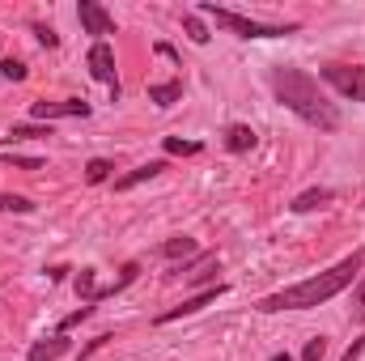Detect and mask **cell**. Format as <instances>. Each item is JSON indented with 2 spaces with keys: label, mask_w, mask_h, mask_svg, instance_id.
I'll use <instances>...</instances> for the list:
<instances>
[{
  "label": "cell",
  "mask_w": 365,
  "mask_h": 361,
  "mask_svg": "<svg viewBox=\"0 0 365 361\" xmlns=\"http://www.w3.org/2000/svg\"><path fill=\"white\" fill-rule=\"evenodd\" d=\"M365 268V251H353L349 260H340L336 268L319 272V276H310V280H297V285H289V289H280L272 298H264L259 302V310L264 315H272V310H310V306H323V302H331L336 293H344Z\"/></svg>",
  "instance_id": "obj_1"
},
{
  "label": "cell",
  "mask_w": 365,
  "mask_h": 361,
  "mask_svg": "<svg viewBox=\"0 0 365 361\" xmlns=\"http://www.w3.org/2000/svg\"><path fill=\"white\" fill-rule=\"evenodd\" d=\"M272 90H276V98H280L297 119H306L310 128H319V132H336V128H340L336 102H327V93L319 90V81H314L310 73L280 64V68H272Z\"/></svg>",
  "instance_id": "obj_2"
},
{
  "label": "cell",
  "mask_w": 365,
  "mask_h": 361,
  "mask_svg": "<svg viewBox=\"0 0 365 361\" xmlns=\"http://www.w3.org/2000/svg\"><path fill=\"white\" fill-rule=\"evenodd\" d=\"M200 13H208L221 30H230V34H238V39H284V34H293V30H297V26H272V21L242 17V13L221 9V4H200Z\"/></svg>",
  "instance_id": "obj_3"
},
{
  "label": "cell",
  "mask_w": 365,
  "mask_h": 361,
  "mask_svg": "<svg viewBox=\"0 0 365 361\" xmlns=\"http://www.w3.org/2000/svg\"><path fill=\"white\" fill-rule=\"evenodd\" d=\"M319 73L336 93H344L353 102H365V64H323Z\"/></svg>",
  "instance_id": "obj_4"
},
{
  "label": "cell",
  "mask_w": 365,
  "mask_h": 361,
  "mask_svg": "<svg viewBox=\"0 0 365 361\" xmlns=\"http://www.w3.org/2000/svg\"><path fill=\"white\" fill-rule=\"evenodd\" d=\"M77 115H81V119L90 115V102H86V98H60V102H47V98H43V102H30V119H34V123L77 119Z\"/></svg>",
  "instance_id": "obj_5"
},
{
  "label": "cell",
  "mask_w": 365,
  "mask_h": 361,
  "mask_svg": "<svg viewBox=\"0 0 365 361\" xmlns=\"http://www.w3.org/2000/svg\"><path fill=\"white\" fill-rule=\"evenodd\" d=\"M90 73L102 86H110V98H119V77H115V51H110V43H93L90 47Z\"/></svg>",
  "instance_id": "obj_6"
},
{
  "label": "cell",
  "mask_w": 365,
  "mask_h": 361,
  "mask_svg": "<svg viewBox=\"0 0 365 361\" xmlns=\"http://www.w3.org/2000/svg\"><path fill=\"white\" fill-rule=\"evenodd\" d=\"M77 21L86 26V34H98V43H102V34H115V17L102 4H93V0H81L77 4Z\"/></svg>",
  "instance_id": "obj_7"
},
{
  "label": "cell",
  "mask_w": 365,
  "mask_h": 361,
  "mask_svg": "<svg viewBox=\"0 0 365 361\" xmlns=\"http://www.w3.org/2000/svg\"><path fill=\"white\" fill-rule=\"evenodd\" d=\"M221 293H225V285L217 280V285H208L204 293H195V298H187L182 306H175V310H166V315H158V323H175V319H182V315H195V310H204L208 302H217Z\"/></svg>",
  "instance_id": "obj_8"
},
{
  "label": "cell",
  "mask_w": 365,
  "mask_h": 361,
  "mask_svg": "<svg viewBox=\"0 0 365 361\" xmlns=\"http://www.w3.org/2000/svg\"><path fill=\"white\" fill-rule=\"evenodd\" d=\"M166 171V162H145V166H136V171H128L123 179H115V191H132V187H140V183L158 179Z\"/></svg>",
  "instance_id": "obj_9"
},
{
  "label": "cell",
  "mask_w": 365,
  "mask_h": 361,
  "mask_svg": "<svg viewBox=\"0 0 365 361\" xmlns=\"http://www.w3.org/2000/svg\"><path fill=\"white\" fill-rule=\"evenodd\" d=\"M225 149H230V153L255 149V128H251V123H230V128H225Z\"/></svg>",
  "instance_id": "obj_10"
},
{
  "label": "cell",
  "mask_w": 365,
  "mask_h": 361,
  "mask_svg": "<svg viewBox=\"0 0 365 361\" xmlns=\"http://www.w3.org/2000/svg\"><path fill=\"white\" fill-rule=\"evenodd\" d=\"M331 200H336V191H331V187H310V191H302V195H297L289 208H293V213H310V208H319V204H331Z\"/></svg>",
  "instance_id": "obj_11"
},
{
  "label": "cell",
  "mask_w": 365,
  "mask_h": 361,
  "mask_svg": "<svg viewBox=\"0 0 365 361\" xmlns=\"http://www.w3.org/2000/svg\"><path fill=\"white\" fill-rule=\"evenodd\" d=\"M68 353V340L64 336H47V340H38L34 349H30V361H56Z\"/></svg>",
  "instance_id": "obj_12"
},
{
  "label": "cell",
  "mask_w": 365,
  "mask_h": 361,
  "mask_svg": "<svg viewBox=\"0 0 365 361\" xmlns=\"http://www.w3.org/2000/svg\"><path fill=\"white\" fill-rule=\"evenodd\" d=\"M158 251H162L166 260H191V255H200L195 238H187V234H182V238H166V243H162Z\"/></svg>",
  "instance_id": "obj_13"
},
{
  "label": "cell",
  "mask_w": 365,
  "mask_h": 361,
  "mask_svg": "<svg viewBox=\"0 0 365 361\" xmlns=\"http://www.w3.org/2000/svg\"><path fill=\"white\" fill-rule=\"evenodd\" d=\"M182 98V81H162V86H149V102L158 106H175Z\"/></svg>",
  "instance_id": "obj_14"
},
{
  "label": "cell",
  "mask_w": 365,
  "mask_h": 361,
  "mask_svg": "<svg viewBox=\"0 0 365 361\" xmlns=\"http://www.w3.org/2000/svg\"><path fill=\"white\" fill-rule=\"evenodd\" d=\"M43 136H51V123H30V128H9V136H4V145H17V141H43Z\"/></svg>",
  "instance_id": "obj_15"
},
{
  "label": "cell",
  "mask_w": 365,
  "mask_h": 361,
  "mask_svg": "<svg viewBox=\"0 0 365 361\" xmlns=\"http://www.w3.org/2000/svg\"><path fill=\"white\" fill-rule=\"evenodd\" d=\"M110 175H115V162H106V158H93L86 166V183H106Z\"/></svg>",
  "instance_id": "obj_16"
},
{
  "label": "cell",
  "mask_w": 365,
  "mask_h": 361,
  "mask_svg": "<svg viewBox=\"0 0 365 361\" xmlns=\"http://www.w3.org/2000/svg\"><path fill=\"white\" fill-rule=\"evenodd\" d=\"M162 149H166V153H175V158H195V153H200V145H195V141H179V136H166V141H162Z\"/></svg>",
  "instance_id": "obj_17"
},
{
  "label": "cell",
  "mask_w": 365,
  "mask_h": 361,
  "mask_svg": "<svg viewBox=\"0 0 365 361\" xmlns=\"http://www.w3.org/2000/svg\"><path fill=\"white\" fill-rule=\"evenodd\" d=\"M353 323H365V272L357 276V289H353V306H349Z\"/></svg>",
  "instance_id": "obj_18"
},
{
  "label": "cell",
  "mask_w": 365,
  "mask_h": 361,
  "mask_svg": "<svg viewBox=\"0 0 365 361\" xmlns=\"http://www.w3.org/2000/svg\"><path fill=\"white\" fill-rule=\"evenodd\" d=\"M182 30H187L195 43H208V30H204V21H200L195 13H182Z\"/></svg>",
  "instance_id": "obj_19"
},
{
  "label": "cell",
  "mask_w": 365,
  "mask_h": 361,
  "mask_svg": "<svg viewBox=\"0 0 365 361\" xmlns=\"http://www.w3.org/2000/svg\"><path fill=\"white\" fill-rule=\"evenodd\" d=\"M0 162L13 166V171H43V158H17V153H4Z\"/></svg>",
  "instance_id": "obj_20"
},
{
  "label": "cell",
  "mask_w": 365,
  "mask_h": 361,
  "mask_svg": "<svg viewBox=\"0 0 365 361\" xmlns=\"http://www.w3.org/2000/svg\"><path fill=\"white\" fill-rule=\"evenodd\" d=\"M323 353H327V340L323 336H310L306 349H302V361H323Z\"/></svg>",
  "instance_id": "obj_21"
},
{
  "label": "cell",
  "mask_w": 365,
  "mask_h": 361,
  "mask_svg": "<svg viewBox=\"0 0 365 361\" xmlns=\"http://www.w3.org/2000/svg\"><path fill=\"white\" fill-rule=\"evenodd\" d=\"M34 204L26 195H0V213H30Z\"/></svg>",
  "instance_id": "obj_22"
},
{
  "label": "cell",
  "mask_w": 365,
  "mask_h": 361,
  "mask_svg": "<svg viewBox=\"0 0 365 361\" xmlns=\"http://www.w3.org/2000/svg\"><path fill=\"white\" fill-rule=\"evenodd\" d=\"M77 293H81L86 302H93V268H81V272H77Z\"/></svg>",
  "instance_id": "obj_23"
},
{
  "label": "cell",
  "mask_w": 365,
  "mask_h": 361,
  "mask_svg": "<svg viewBox=\"0 0 365 361\" xmlns=\"http://www.w3.org/2000/svg\"><path fill=\"white\" fill-rule=\"evenodd\" d=\"M0 73H4V81H26V64L21 60H4Z\"/></svg>",
  "instance_id": "obj_24"
},
{
  "label": "cell",
  "mask_w": 365,
  "mask_h": 361,
  "mask_svg": "<svg viewBox=\"0 0 365 361\" xmlns=\"http://www.w3.org/2000/svg\"><path fill=\"white\" fill-rule=\"evenodd\" d=\"M93 315V302H86V306H81V310H73V315H68V319H64V323H60V336H64V332H68V327H77V323H81V319H90Z\"/></svg>",
  "instance_id": "obj_25"
},
{
  "label": "cell",
  "mask_w": 365,
  "mask_h": 361,
  "mask_svg": "<svg viewBox=\"0 0 365 361\" xmlns=\"http://www.w3.org/2000/svg\"><path fill=\"white\" fill-rule=\"evenodd\" d=\"M34 39H38L43 47H56V43H60V34H56L51 26H34Z\"/></svg>",
  "instance_id": "obj_26"
},
{
  "label": "cell",
  "mask_w": 365,
  "mask_h": 361,
  "mask_svg": "<svg viewBox=\"0 0 365 361\" xmlns=\"http://www.w3.org/2000/svg\"><path fill=\"white\" fill-rule=\"evenodd\" d=\"M361 353H365V336H361V340H353V349H349V353H344L340 361H357Z\"/></svg>",
  "instance_id": "obj_27"
},
{
  "label": "cell",
  "mask_w": 365,
  "mask_h": 361,
  "mask_svg": "<svg viewBox=\"0 0 365 361\" xmlns=\"http://www.w3.org/2000/svg\"><path fill=\"white\" fill-rule=\"evenodd\" d=\"M268 361H293V357H289V353H276V357H268Z\"/></svg>",
  "instance_id": "obj_28"
}]
</instances>
